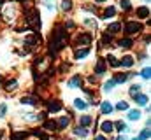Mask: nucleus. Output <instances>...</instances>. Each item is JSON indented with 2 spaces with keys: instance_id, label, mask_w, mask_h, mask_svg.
Wrapping results in <instances>:
<instances>
[{
  "instance_id": "nucleus-1",
  "label": "nucleus",
  "mask_w": 151,
  "mask_h": 140,
  "mask_svg": "<svg viewBox=\"0 0 151 140\" xmlns=\"http://www.w3.org/2000/svg\"><path fill=\"white\" fill-rule=\"evenodd\" d=\"M67 42V35L65 30L62 26H56L55 32H53V39H51V51H58L60 47H63Z\"/></svg>"
},
{
  "instance_id": "nucleus-2",
  "label": "nucleus",
  "mask_w": 151,
  "mask_h": 140,
  "mask_svg": "<svg viewBox=\"0 0 151 140\" xmlns=\"http://www.w3.org/2000/svg\"><path fill=\"white\" fill-rule=\"evenodd\" d=\"M27 23H28V26H30V28H34V30H39V26H40L39 12H28V14H27Z\"/></svg>"
},
{
  "instance_id": "nucleus-3",
  "label": "nucleus",
  "mask_w": 151,
  "mask_h": 140,
  "mask_svg": "<svg viewBox=\"0 0 151 140\" xmlns=\"http://www.w3.org/2000/svg\"><path fill=\"white\" fill-rule=\"evenodd\" d=\"M14 12H16V9H14L12 4H7V5H4V9H2V16H4L5 21H11V19L14 18Z\"/></svg>"
},
{
  "instance_id": "nucleus-4",
  "label": "nucleus",
  "mask_w": 151,
  "mask_h": 140,
  "mask_svg": "<svg viewBox=\"0 0 151 140\" xmlns=\"http://www.w3.org/2000/svg\"><path fill=\"white\" fill-rule=\"evenodd\" d=\"M141 28H142V26H141V23L130 21V23H127V26H125V32H127V34H137Z\"/></svg>"
},
{
  "instance_id": "nucleus-5",
  "label": "nucleus",
  "mask_w": 151,
  "mask_h": 140,
  "mask_svg": "<svg viewBox=\"0 0 151 140\" xmlns=\"http://www.w3.org/2000/svg\"><path fill=\"white\" fill-rule=\"evenodd\" d=\"M76 42L79 44V46H88L90 42H91V35L90 34H81L76 37Z\"/></svg>"
},
{
  "instance_id": "nucleus-6",
  "label": "nucleus",
  "mask_w": 151,
  "mask_h": 140,
  "mask_svg": "<svg viewBox=\"0 0 151 140\" xmlns=\"http://www.w3.org/2000/svg\"><path fill=\"white\" fill-rule=\"evenodd\" d=\"M119 65H121V67H132V65H134V58H132V56H123L121 61H119Z\"/></svg>"
},
{
  "instance_id": "nucleus-7",
  "label": "nucleus",
  "mask_w": 151,
  "mask_h": 140,
  "mask_svg": "<svg viewBox=\"0 0 151 140\" xmlns=\"http://www.w3.org/2000/svg\"><path fill=\"white\" fill-rule=\"evenodd\" d=\"M60 109H62V102H58V100H53L49 104V112H58Z\"/></svg>"
},
{
  "instance_id": "nucleus-8",
  "label": "nucleus",
  "mask_w": 151,
  "mask_h": 140,
  "mask_svg": "<svg viewBox=\"0 0 151 140\" xmlns=\"http://www.w3.org/2000/svg\"><path fill=\"white\" fill-rule=\"evenodd\" d=\"M100 110H102V114H111L113 112V105L109 104V102H104V104L100 105Z\"/></svg>"
},
{
  "instance_id": "nucleus-9",
  "label": "nucleus",
  "mask_w": 151,
  "mask_h": 140,
  "mask_svg": "<svg viewBox=\"0 0 151 140\" xmlns=\"http://www.w3.org/2000/svg\"><path fill=\"white\" fill-rule=\"evenodd\" d=\"M148 14H150V9H148V7H139V9H137V16H139L141 19L148 18Z\"/></svg>"
},
{
  "instance_id": "nucleus-10",
  "label": "nucleus",
  "mask_w": 151,
  "mask_h": 140,
  "mask_svg": "<svg viewBox=\"0 0 151 140\" xmlns=\"http://www.w3.org/2000/svg\"><path fill=\"white\" fill-rule=\"evenodd\" d=\"M88 53H90V47H84V49H77V51H76V58H77V60H83V58H84Z\"/></svg>"
},
{
  "instance_id": "nucleus-11",
  "label": "nucleus",
  "mask_w": 151,
  "mask_h": 140,
  "mask_svg": "<svg viewBox=\"0 0 151 140\" xmlns=\"http://www.w3.org/2000/svg\"><path fill=\"white\" fill-rule=\"evenodd\" d=\"M114 14H116V9H114V7H107V9L104 11L102 18H104V19H107V18H113Z\"/></svg>"
},
{
  "instance_id": "nucleus-12",
  "label": "nucleus",
  "mask_w": 151,
  "mask_h": 140,
  "mask_svg": "<svg viewBox=\"0 0 151 140\" xmlns=\"http://www.w3.org/2000/svg\"><path fill=\"white\" fill-rule=\"evenodd\" d=\"M16 88H18V82H16L14 79H11V81L5 82V89H7V91H14Z\"/></svg>"
},
{
  "instance_id": "nucleus-13",
  "label": "nucleus",
  "mask_w": 151,
  "mask_h": 140,
  "mask_svg": "<svg viewBox=\"0 0 151 140\" xmlns=\"http://www.w3.org/2000/svg\"><path fill=\"white\" fill-rule=\"evenodd\" d=\"M69 86H70V88H79V86H81V77H79V75L72 77V79L69 81Z\"/></svg>"
},
{
  "instance_id": "nucleus-14",
  "label": "nucleus",
  "mask_w": 151,
  "mask_h": 140,
  "mask_svg": "<svg viewBox=\"0 0 151 140\" xmlns=\"http://www.w3.org/2000/svg\"><path fill=\"white\" fill-rule=\"evenodd\" d=\"M119 28H121L119 23H113V25L107 26V34H116V32H119Z\"/></svg>"
},
{
  "instance_id": "nucleus-15",
  "label": "nucleus",
  "mask_w": 151,
  "mask_h": 140,
  "mask_svg": "<svg viewBox=\"0 0 151 140\" xmlns=\"http://www.w3.org/2000/svg\"><path fill=\"white\" fill-rule=\"evenodd\" d=\"M39 40H40L39 35H32V37H28V39L25 40V44H27V46H34V44H37Z\"/></svg>"
},
{
  "instance_id": "nucleus-16",
  "label": "nucleus",
  "mask_w": 151,
  "mask_h": 140,
  "mask_svg": "<svg viewBox=\"0 0 151 140\" xmlns=\"http://www.w3.org/2000/svg\"><path fill=\"white\" fill-rule=\"evenodd\" d=\"M102 130H104L106 133H111V131H113V123H111V121H104V123H102Z\"/></svg>"
},
{
  "instance_id": "nucleus-17",
  "label": "nucleus",
  "mask_w": 151,
  "mask_h": 140,
  "mask_svg": "<svg viewBox=\"0 0 151 140\" xmlns=\"http://www.w3.org/2000/svg\"><path fill=\"white\" fill-rule=\"evenodd\" d=\"M70 7H72V2L70 0H62V4H60V9L62 11H70Z\"/></svg>"
},
{
  "instance_id": "nucleus-18",
  "label": "nucleus",
  "mask_w": 151,
  "mask_h": 140,
  "mask_svg": "<svg viewBox=\"0 0 151 140\" xmlns=\"http://www.w3.org/2000/svg\"><path fill=\"white\" fill-rule=\"evenodd\" d=\"M135 102L139 105H146L148 104V96H146V95H137V96H135Z\"/></svg>"
},
{
  "instance_id": "nucleus-19",
  "label": "nucleus",
  "mask_w": 151,
  "mask_h": 140,
  "mask_svg": "<svg viewBox=\"0 0 151 140\" xmlns=\"http://www.w3.org/2000/svg\"><path fill=\"white\" fill-rule=\"evenodd\" d=\"M139 117H141V112H139V110H130V112H128V119L137 121Z\"/></svg>"
},
{
  "instance_id": "nucleus-20",
  "label": "nucleus",
  "mask_w": 151,
  "mask_h": 140,
  "mask_svg": "<svg viewBox=\"0 0 151 140\" xmlns=\"http://www.w3.org/2000/svg\"><path fill=\"white\" fill-rule=\"evenodd\" d=\"M91 121H93V119H91L90 116H83V117L79 119V123H81V126H88V124H91Z\"/></svg>"
},
{
  "instance_id": "nucleus-21",
  "label": "nucleus",
  "mask_w": 151,
  "mask_h": 140,
  "mask_svg": "<svg viewBox=\"0 0 151 140\" xmlns=\"http://www.w3.org/2000/svg\"><path fill=\"white\" fill-rule=\"evenodd\" d=\"M25 119H27V121H40L42 116H40V114H28V116H25Z\"/></svg>"
},
{
  "instance_id": "nucleus-22",
  "label": "nucleus",
  "mask_w": 151,
  "mask_h": 140,
  "mask_svg": "<svg viewBox=\"0 0 151 140\" xmlns=\"http://www.w3.org/2000/svg\"><path fill=\"white\" fill-rule=\"evenodd\" d=\"M44 128L49 130V131H55L56 130V123L55 121H47V123H44Z\"/></svg>"
},
{
  "instance_id": "nucleus-23",
  "label": "nucleus",
  "mask_w": 151,
  "mask_h": 140,
  "mask_svg": "<svg viewBox=\"0 0 151 140\" xmlns=\"http://www.w3.org/2000/svg\"><path fill=\"white\" fill-rule=\"evenodd\" d=\"M119 47H132V40L130 39H121L119 40Z\"/></svg>"
},
{
  "instance_id": "nucleus-24",
  "label": "nucleus",
  "mask_w": 151,
  "mask_h": 140,
  "mask_svg": "<svg viewBox=\"0 0 151 140\" xmlns=\"http://www.w3.org/2000/svg\"><path fill=\"white\" fill-rule=\"evenodd\" d=\"M21 104L34 105V104H37V100H35V98H32V96H25V98H21Z\"/></svg>"
},
{
  "instance_id": "nucleus-25",
  "label": "nucleus",
  "mask_w": 151,
  "mask_h": 140,
  "mask_svg": "<svg viewBox=\"0 0 151 140\" xmlns=\"http://www.w3.org/2000/svg\"><path fill=\"white\" fill-rule=\"evenodd\" d=\"M56 124H60V128H65V126L69 124V117H60Z\"/></svg>"
},
{
  "instance_id": "nucleus-26",
  "label": "nucleus",
  "mask_w": 151,
  "mask_h": 140,
  "mask_svg": "<svg viewBox=\"0 0 151 140\" xmlns=\"http://www.w3.org/2000/svg\"><path fill=\"white\" fill-rule=\"evenodd\" d=\"M119 5H121V9H125V11H128V9L132 7L130 0H121V2H119Z\"/></svg>"
},
{
  "instance_id": "nucleus-27",
  "label": "nucleus",
  "mask_w": 151,
  "mask_h": 140,
  "mask_svg": "<svg viewBox=\"0 0 151 140\" xmlns=\"http://www.w3.org/2000/svg\"><path fill=\"white\" fill-rule=\"evenodd\" d=\"M104 70H106L104 61H99V63H97V67H95V72H97V74H104Z\"/></svg>"
},
{
  "instance_id": "nucleus-28",
  "label": "nucleus",
  "mask_w": 151,
  "mask_h": 140,
  "mask_svg": "<svg viewBox=\"0 0 151 140\" xmlns=\"http://www.w3.org/2000/svg\"><path fill=\"white\" fill-rule=\"evenodd\" d=\"M27 139V133H23V131H19V133H14L12 135V140H25Z\"/></svg>"
},
{
  "instance_id": "nucleus-29",
  "label": "nucleus",
  "mask_w": 151,
  "mask_h": 140,
  "mask_svg": "<svg viewBox=\"0 0 151 140\" xmlns=\"http://www.w3.org/2000/svg\"><path fill=\"white\" fill-rule=\"evenodd\" d=\"M74 105L77 107V109H86V104H84L81 98H76V100H74Z\"/></svg>"
},
{
  "instance_id": "nucleus-30",
  "label": "nucleus",
  "mask_w": 151,
  "mask_h": 140,
  "mask_svg": "<svg viewBox=\"0 0 151 140\" xmlns=\"http://www.w3.org/2000/svg\"><path fill=\"white\" fill-rule=\"evenodd\" d=\"M114 84H116L114 81H109V82H106V84H104V91H106V93H107V91H111V89L114 88Z\"/></svg>"
},
{
  "instance_id": "nucleus-31",
  "label": "nucleus",
  "mask_w": 151,
  "mask_h": 140,
  "mask_svg": "<svg viewBox=\"0 0 151 140\" xmlns=\"http://www.w3.org/2000/svg\"><path fill=\"white\" fill-rule=\"evenodd\" d=\"M113 126H116L119 131H125V130H127V124H125L123 121H118V123H116V124H113Z\"/></svg>"
},
{
  "instance_id": "nucleus-32",
  "label": "nucleus",
  "mask_w": 151,
  "mask_h": 140,
  "mask_svg": "<svg viewBox=\"0 0 151 140\" xmlns=\"http://www.w3.org/2000/svg\"><path fill=\"white\" fill-rule=\"evenodd\" d=\"M107 60H109V63H111L113 67H118V65H119V61H118V60L114 58L113 54H109V56H107Z\"/></svg>"
},
{
  "instance_id": "nucleus-33",
  "label": "nucleus",
  "mask_w": 151,
  "mask_h": 140,
  "mask_svg": "<svg viewBox=\"0 0 151 140\" xmlns=\"http://www.w3.org/2000/svg\"><path fill=\"white\" fill-rule=\"evenodd\" d=\"M74 133H76V135H81V137H86V133H88V131H86L84 128H76Z\"/></svg>"
},
{
  "instance_id": "nucleus-34",
  "label": "nucleus",
  "mask_w": 151,
  "mask_h": 140,
  "mask_svg": "<svg viewBox=\"0 0 151 140\" xmlns=\"http://www.w3.org/2000/svg\"><path fill=\"white\" fill-rule=\"evenodd\" d=\"M44 4H46V7H47L49 11L55 9V0H44Z\"/></svg>"
},
{
  "instance_id": "nucleus-35",
  "label": "nucleus",
  "mask_w": 151,
  "mask_h": 140,
  "mask_svg": "<svg viewBox=\"0 0 151 140\" xmlns=\"http://www.w3.org/2000/svg\"><path fill=\"white\" fill-rule=\"evenodd\" d=\"M146 139H150V128H146V130L141 133V139L139 140H146Z\"/></svg>"
},
{
  "instance_id": "nucleus-36",
  "label": "nucleus",
  "mask_w": 151,
  "mask_h": 140,
  "mask_svg": "<svg viewBox=\"0 0 151 140\" xmlns=\"http://www.w3.org/2000/svg\"><path fill=\"white\" fill-rule=\"evenodd\" d=\"M116 109H118V110H127L128 105H127V102H119V104L116 105Z\"/></svg>"
},
{
  "instance_id": "nucleus-37",
  "label": "nucleus",
  "mask_w": 151,
  "mask_h": 140,
  "mask_svg": "<svg viewBox=\"0 0 151 140\" xmlns=\"http://www.w3.org/2000/svg\"><path fill=\"white\" fill-rule=\"evenodd\" d=\"M5 110H7V105H5V104H0V119L5 116Z\"/></svg>"
},
{
  "instance_id": "nucleus-38",
  "label": "nucleus",
  "mask_w": 151,
  "mask_h": 140,
  "mask_svg": "<svg viewBox=\"0 0 151 140\" xmlns=\"http://www.w3.org/2000/svg\"><path fill=\"white\" fill-rule=\"evenodd\" d=\"M84 25H88V26H93V28H95V26H97V21H95V19H84Z\"/></svg>"
},
{
  "instance_id": "nucleus-39",
  "label": "nucleus",
  "mask_w": 151,
  "mask_h": 140,
  "mask_svg": "<svg viewBox=\"0 0 151 140\" xmlns=\"http://www.w3.org/2000/svg\"><path fill=\"white\" fill-rule=\"evenodd\" d=\"M102 42H104V44H109V42H111V34L104 35V37H102Z\"/></svg>"
},
{
  "instance_id": "nucleus-40",
  "label": "nucleus",
  "mask_w": 151,
  "mask_h": 140,
  "mask_svg": "<svg viewBox=\"0 0 151 140\" xmlns=\"http://www.w3.org/2000/svg\"><path fill=\"white\" fill-rule=\"evenodd\" d=\"M139 89H141V88H139L137 84H135V86H132V88H130V95H135V93H139Z\"/></svg>"
},
{
  "instance_id": "nucleus-41",
  "label": "nucleus",
  "mask_w": 151,
  "mask_h": 140,
  "mask_svg": "<svg viewBox=\"0 0 151 140\" xmlns=\"http://www.w3.org/2000/svg\"><path fill=\"white\" fill-rule=\"evenodd\" d=\"M127 79V75H116V79H114V82H123Z\"/></svg>"
},
{
  "instance_id": "nucleus-42",
  "label": "nucleus",
  "mask_w": 151,
  "mask_h": 140,
  "mask_svg": "<svg viewBox=\"0 0 151 140\" xmlns=\"http://www.w3.org/2000/svg\"><path fill=\"white\" fill-rule=\"evenodd\" d=\"M150 74H151L150 69H144V70H142V77H144V79H150Z\"/></svg>"
},
{
  "instance_id": "nucleus-43",
  "label": "nucleus",
  "mask_w": 151,
  "mask_h": 140,
  "mask_svg": "<svg viewBox=\"0 0 151 140\" xmlns=\"http://www.w3.org/2000/svg\"><path fill=\"white\" fill-rule=\"evenodd\" d=\"M95 140H107V139H106V137H97Z\"/></svg>"
},
{
  "instance_id": "nucleus-44",
  "label": "nucleus",
  "mask_w": 151,
  "mask_h": 140,
  "mask_svg": "<svg viewBox=\"0 0 151 140\" xmlns=\"http://www.w3.org/2000/svg\"><path fill=\"white\" fill-rule=\"evenodd\" d=\"M118 140H127V139H125L123 135H119V137H118Z\"/></svg>"
},
{
  "instance_id": "nucleus-45",
  "label": "nucleus",
  "mask_w": 151,
  "mask_h": 140,
  "mask_svg": "<svg viewBox=\"0 0 151 140\" xmlns=\"http://www.w3.org/2000/svg\"><path fill=\"white\" fill-rule=\"evenodd\" d=\"M2 135H4V131H2V130H0V139H2Z\"/></svg>"
},
{
  "instance_id": "nucleus-46",
  "label": "nucleus",
  "mask_w": 151,
  "mask_h": 140,
  "mask_svg": "<svg viewBox=\"0 0 151 140\" xmlns=\"http://www.w3.org/2000/svg\"><path fill=\"white\" fill-rule=\"evenodd\" d=\"M95 2H99V4H100V2H106V0H95Z\"/></svg>"
},
{
  "instance_id": "nucleus-47",
  "label": "nucleus",
  "mask_w": 151,
  "mask_h": 140,
  "mask_svg": "<svg viewBox=\"0 0 151 140\" xmlns=\"http://www.w3.org/2000/svg\"><path fill=\"white\" fill-rule=\"evenodd\" d=\"M135 140H139V139H135Z\"/></svg>"
}]
</instances>
